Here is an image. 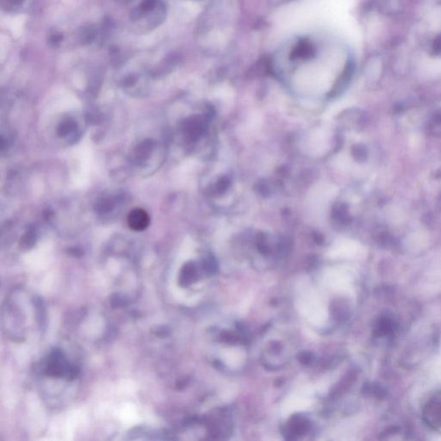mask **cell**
Returning a JSON list of instances; mask_svg holds the SVG:
<instances>
[{
  "mask_svg": "<svg viewBox=\"0 0 441 441\" xmlns=\"http://www.w3.org/2000/svg\"><path fill=\"white\" fill-rule=\"evenodd\" d=\"M299 360L304 365H308L312 361V355L309 353L303 352L302 354H299Z\"/></svg>",
  "mask_w": 441,
  "mask_h": 441,
  "instance_id": "8992f818",
  "label": "cell"
},
{
  "mask_svg": "<svg viewBox=\"0 0 441 441\" xmlns=\"http://www.w3.org/2000/svg\"><path fill=\"white\" fill-rule=\"evenodd\" d=\"M434 50L437 54L441 53V36H438L435 39V43H434Z\"/></svg>",
  "mask_w": 441,
  "mask_h": 441,
  "instance_id": "52a82bcc",
  "label": "cell"
},
{
  "mask_svg": "<svg viewBox=\"0 0 441 441\" xmlns=\"http://www.w3.org/2000/svg\"><path fill=\"white\" fill-rule=\"evenodd\" d=\"M61 40H62V36L55 35V36H52V38H51V42L54 43V44H56V43L61 42Z\"/></svg>",
  "mask_w": 441,
  "mask_h": 441,
  "instance_id": "ba28073f",
  "label": "cell"
},
{
  "mask_svg": "<svg viewBox=\"0 0 441 441\" xmlns=\"http://www.w3.org/2000/svg\"><path fill=\"white\" fill-rule=\"evenodd\" d=\"M393 329H394V328H393L392 321L389 320V319H382L379 321V323L376 325L375 332H376V334L377 336H383V335H387V334H390L392 332Z\"/></svg>",
  "mask_w": 441,
  "mask_h": 441,
  "instance_id": "277c9868",
  "label": "cell"
},
{
  "mask_svg": "<svg viewBox=\"0 0 441 441\" xmlns=\"http://www.w3.org/2000/svg\"><path fill=\"white\" fill-rule=\"evenodd\" d=\"M314 49L310 42L303 40L298 42L292 53V59H309L313 57Z\"/></svg>",
  "mask_w": 441,
  "mask_h": 441,
  "instance_id": "3957f363",
  "label": "cell"
},
{
  "mask_svg": "<svg viewBox=\"0 0 441 441\" xmlns=\"http://www.w3.org/2000/svg\"><path fill=\"white\" fill-rule=\"evenodd\" d=\"M423 418L429 427L441 430V391L428 399L423 409Z\"/></svg>",
  "mask_w": 441,
  "mask_h": 441,
  "instance_id": "6da1fadb",
  "label": "cell"
},
{
  "mask_svg": "<svg viewBox=\"0 0 441 441\" xmlns=\"http://www.w3.org/2000/svg\"><path fill=\"white\" fill-rule=\"evenodd\" d=\"M8 1H10V2L13 3H21L23 0H8Z\"/></svg>",
  "mask_w": 441,
  "mask_h": 441,
  "instance_id": "9c48e42d",
  "label": "cell"
},
{
  "mask_svg": "<svg viewBox=\"0 0 441 441\" xmlns=\"http://www.w3.org/2000/svg\"><path fill=\"white\" fill-rule=\"evenodd\" d=\"M156 0H143L142 9L145 11H149L155 6Z\"/></svg>",
  "mask_w": 441,
  "mask_h": 441,
  "instance_id": "5b68a950",
  "label": "cell"
},
{
  "mask_svg": "<svg viewBox=\"0 0 441 441\" xmlns=\"http://www.w3.org/2000/svg\"><path fill=\"white\" fill-rule=\"evenodd\" d=\"M149 223V216L143 209H134L128 216V225L132 230L139 232L145 230Z\"/></svg>",
  "mask_w": 441,
  "mask_h": 441,
  "instance_id": "7a4b0ae2",
  "label": "cell"
}]
</instances>
